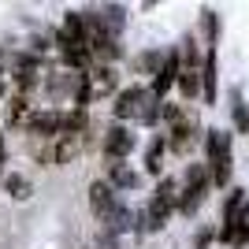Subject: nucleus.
I'll return each instance as SVG.
<instances>
[{
    "label": "nucleus",
    "instance_id": "obj_1",
    "mask_svg": "<svg viewBox=\"0 0 249 249\" xmlns=\"http://www.w3.org/2000/svg\"><path fill=\"white\" fill-rule=\"evenodd\" d=\"M175 208H178V182H175V178H164V182L156 186V194H153V201H149V208H145V227H149V231L164 227L167 216H171Z\"/></svg>",
    "mask_w": 249,
    "mask_h": 249
},
{
    "label": "nucleus",
    "instance_id": "obj_2",
    "mask_svg": "<svg viewBox=\"0 0 249 249\" xmlns=\"http://www.w3.org/2000/svg\"><path fill=\"white\" fill-rule=\"evenodd\" d=\"M205 153H208V164H212V182L227 186V178H231V134L227 130H208Z\"/></svg>",
    "mask_w": 249,
    "mask_h": 249
},
{
    "label": "nucleus",
    "instance_id": "obj_3",
    "mask_svg": "<svg viewBox=\"0 0 249 249\" xmlns=\"http://www.w3.org/2000/svg\"><path fill=\"white\" fill-rule=\"evenodd\" d=\"M78 149H82V138L60 134V138H52V142H45V145H37V160L60 167V164H71L74 156H78Z\"/></svg>",
    "mask_w": 249,
    "mask_h": 249
},
{
    "label": "nucleus",
    "instance_id": "obj_4",
    "mask_svg": "<svg viewBox=\"0 0 249 249\" xmlns=\"http://www.w3.org/2000/svg\"><path fill=\"white\" fill-rule=\"evenodd\" d=\"M205 194H208V171H205V164H194L186 171V190H182V197H178V212L194 216L197 205L205 201Z\"/></svg>",
    "mask_w": 249,
    "mask_h": 249
},
{
    "label": "nucleus",
    "instance_id": "obj_5",
    "mask_svg": "<svg viewBox=\"0 0 249 249\" xmlns=\"http://www.w3.org/2000/svg\"><path fill=\"white\" fill-rule=\"evenodd\" d=\"M249 216V205H246V190H231L227 197V208H223V231H219V238L223 242H238V231Z\"/></svg>",
    "mask_w": 249,
    "mask_h": 249
},
{
    "label": "nucleus",
    "instance_id": "obj_6",
    "mask_svg": "<svg viewBox=\"0 0 249 249\" xmlns=\"http://www.w3.org/2000/svg\"><path fill=\"white\" fill-rule=\"evenodd\" d=\"M11 78H15V89H19V93H34V89L45 82V67H41L37 56H19L15 67H11Z\"/></svg>",
    "mask_w": 249,
    "mask_h": 249
},
{
    "label": "nucleus",
    "instance_id": "obj_7",
    "mask_svg": "<svg viewBox=\"0 0 249 249\" xmlns=\"http://www.w3.org/2000/svg\"><path fill=\"white\" fill-rule=\"evenodd\" d=\"M130 149H134V134H130L123 123L108 126V134H104V156H108L112 164H119V160H123Z\"/></svg>",
    "mask_w": 249,
    "mask_h": 249
},
{
    "label": "nucleus",
    "instance_id": "obj_8",
    "mask_svg": "<svg viewBox=\"0 0 249 249\" xmlns=\"http://www.w3.org/2000/svg\"><path fill=\"white\" fill-rule=\"evenodd\" d=\"M178 71H182L178 52H167L164 63H160V71H156V78H153V97H156V101H164V93L178 82Z\"/></svg>",
    "mask_w": 249,
    "mask_h": 249
},
{
    "label": "nucleus",
    "instance_id": "obj_9",
    "mask_svg": "<svg viewBox=\"0 0 249 249\" xmlns=\"http://www.w3.org/2000/svg\"><path fill=\"white\" fill-rule=\"evenodd\" d=\"M34 101H30V93H11V101H8V112H4V123L15 130V126H30V119H34Z\"/></svg>",
    "mask_w": 249,
    "mask_h": 249
},
{
    "label": "nucleus",
    "instance_id": "obj_10",
    "mask_svg": "<svg viewBox=\"0 0 249 249\" xmlns=\"http://www.w3.org/2000/svg\"><path fill=\"white\" fill-rule=\"evenodd\" d=\"M89 208H93L101 219H112L119 208H115V190L108 182H93L89 186Z\"/></svg>",
    "mask_w": 249,
    "mask_h": 249
},
{
    "label": "nucleus",
    "instance_id": "obj_11",
    "mask_svg": "<svg viewBox=\"0 0 249 249\" xmlns=\"http://www.w3.org/2000/svg\"><path fill=\"white\" fill-rule=\"evenodd\" d=\"M178 89H182V97L201 93V67H197V56L190 49H186V60H182V71H178Z\"/></svg>",
    "mask_w": 249,
    "mask_h": 249
},
{
    "label": "nucleus",
    "instance_id": "obj_12",
    "mask_svg": "<svg viewBox=\"0 0 249 249\" xmlns=\"http://www.w3.org/2000/svg\"><path fill=\"white\" fill-rule=\"evenodd\" d=\"M34 138H41V142H52V138H60V112H34L30 126H26Z\"/></svg>",
    "mask_w": 249,
    "mask_h": 249
},
{
    "label": "nucleus",
    "instance_id": "obj_13",
    "mask_svg": "<svg viewBox=\"0 0 249 249\" xmlns=\"http://www.w3.org/2000/svg\"><path fill=\"white\" fill-rule=\"evenodd\" d=\"M194 142H197V126L190 123V119H178V123L167 130V149H175V153H186Z\"/></svg>",
    "mask_w": 249,
    "mask_h": 249
},
{
    "label": "nucleus",
    "instance_id": "obj_14",
    "mask_svg": "<svg viewBox=\"0 0 249 249\" xmlns=\"http://www.w3.org/2000/svg\"><path fill=\"white\" fill-rule=\"evenodd\" d=\"M108 186L112 190H134L138 186V171H130L123 160H119V164H108Z\"/></svg>",
    "mask_w": 249,
    "mask_h": 249
},
{
    "label": "nucleus",
    "instance_id": "obj_15",
    "mask_svg": "<svg viewBox=\"0 0 249 249\" xmlns=\"http://www.w3.org/2000/svg\"><path fill=\"white\" fill-rule=\"evenodd\" d=\"M201 93H205L208 104L216 101V52H212V49H208L205 63H201Z\"/></svg>",
    "mask_w": 249,
    "mask_h": 249
},
{
    "label": "nucleus",
    "instance_id": "obj_16",
    "mask_svg": "<svg viewBox=\"0 0 249 249\" xmlns=\"http://www.w3.org/2000/svg\"><path fill=\"white\" fill-rule=\"evenodd\" d=\"M115 71L112 67H97V71H89V86H93V97H104V93H112L115 89Z\"/></svg>",
    "mask_w": 249,
    "mask_h": 249
},
{
    "label": "nucleus",
    "instance_id": "obj_17",
    "mask_svg": "<svg viewBox=\"0 0 249 249\" xmlns=\"http://www.w3.org/2000/svg\"><path fill=\"white\" fill-rule=\"evenodd\" d=\"M82 130H86V112H82V108L60 112V134H74V138H82Z\"/></svg>",
    "mask_w": 249,
    "mask_h": 249
},
{
    "label": "nucleus",
    "instance_id": "obj_18",
    "mask_svg": "<svg viewBox=\"0 0 249 249\" xmlns=\"http://www.w3.org/2000/svg\"><path fill=\"white\" fill-rule=\"evenodd\" d=\"M164 149H167V138H153V145H149V153H145V167L153 175L164 171Z\"/></svg>",
    "mask_w": 249,
    "mask_h": 249
},
{
    "label": "nucleus",
    "instance_id": "obj_19",
    "mask_svg": "<svg viewBox=\"0 0 249 249\" xmlns=\"http://www.w3.org/2000/svg\"><path fill=\"white\" fill-rule=\"evenodd\" d=\"M4 190H8L15 201H26L34 186H30V178H22V175H8V178H4Z\"/></svg>",
    "mask_w": 249,
    "mask_h": 249
},
{
    "label": "nucleus",
    "instance_id": "obj_20",
    "mask_svg": "<svg viewBox=\"0 0 249 249\" xmlns=\"http://www.w3.org/2000/svg\"><path fill=\"white\" fill-rule=\"evenodd\" d=\"M234 126H238L242 134L249 130V112H246V101H242V97H234Z\"/></svg>",
    "mask_w": 249,
    "mask_h": 249
}]
</instances>
